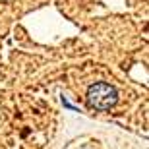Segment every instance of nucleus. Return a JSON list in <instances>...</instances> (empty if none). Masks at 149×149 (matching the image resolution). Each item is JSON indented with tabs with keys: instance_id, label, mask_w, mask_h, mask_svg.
Here are the masks:
<instances>
[]
</instances>
